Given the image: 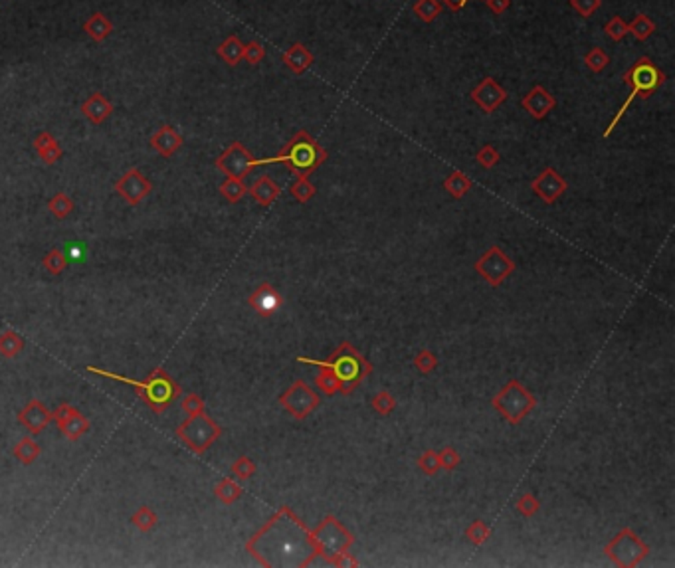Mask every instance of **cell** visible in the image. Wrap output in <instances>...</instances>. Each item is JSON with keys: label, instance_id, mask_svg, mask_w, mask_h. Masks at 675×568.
Here are the masks:
<instances>
[{"label": "cell", "instance_id": "cb8c5ba5", "mask_svg": "<svg viewBox=\"0 0 675 568\" xmlns=\"http://www.w3.org/2000/svg\"><path fill=\"white\" fill-rule=\"evenodd\" d=\"M48 420H50V414H48L38 402L30 404V406L22 412V422H24V424L28 426V430L34 432V434L42 432L44 426L48 424Z\"/></svg>", "mask_w": 675, "mask_h": 568}, {"label": "cell", "instance_id": "7dc6e473", "mask_svg": "<svg viewBox=\"0 0 675 568\" xmlns=\"http://www.w3.org/2000/svg\"><path fill=\"white\" fill-rule=\"evenodd\" d=\"M38 451L40 450H38V446H36V444H32L30 440H24L20 446L16 448V456H18V460H22L24 463H30L32 460H36Z\"/></svg>", "mask_w": 675, "mask_h": 568}, {"label": "cell", "instance_id": "83f0119b", "mask_svg": "<svg viewBox=\"0 0 675 568\" xmlns=\"http://www.w3.org/2000/svg\"><path fill=\"white\" fill-rule=\"evenodd\" d=\"M220 193L224 196L228 202H238L244 198V194L248 193V186L244 184L242 179H234V176H226V181L220 184Z\"/></svg>", "mask_w": 675, "mask_h": 568}, {"label": "cell", "instance_id": "ee69618b", "mask_svg": "<svg viewBox=\"0 0 675 568\" xmlns=\"http://www.w3.org/2000/svg\"><path fill=\"white\" fill-rule=\"evenodd\" d=\"M232 473L236 475L238 479H250V477L256 473V465H254V461L250 460V458H240V460H236V463L232 465Z\"/></svg>", "mask_w": 675, "mask_h": 568}, {"label": "cell", "instance_id": "4316f807", "mask_svg": "<svg viewBox=\"0 0 675 568\" xmlns=\"http://www.w3.org/2000/svg\"><path fill=\"white\" fill-rule=\"evenodd\" d=\"M290 193L300 204H307L311 198L317 194V188H315V184L309 181V176H297L295 183L291 184Z\"/></svg>", "mask_w": 675, "mask_h": 568}, {"label": "cell", "instance_id": "6da1fadb", "mask_svg": "<svg viewBox=\"0 0 675 568\" xmlns=\"http://www.w3.org/2000/svg\"><path fill=\"white\" fill-rule=\"evenodd\" d=\"M248 548L266 567H309L317 557L311 529L290 507H281Z\"/></svg>", "mask_w": 675, "mask_h": 568}, {"label": "cell", "instance_id": "ba28073f", "mask_svg": "<svg viewBox=\"0 0 675 568\" xmlns=\"http://www.w3.org/2000/svg\"><path fill=\"white\" fill-rule=\"evenodd\" d=\"M321 402V396L311 388L305 380H295L293 385L279 396V404L290 412L295 420H305L313 414Z\"/></svg>", "mask_w": 675, "mask_h": 568}, {"label": "cell", "instance_id": "484cf974", "mask_svg": "<svg viewBox=\"0 0 675 568\" xmlns=\"http://www.w3.org/2000/svg\"><path fill=\"white\" fill-rule=\"evenodd\" d=\"M628 32H632L636 40L645 42V40L655 32V22L652 20L648 14H638V16L628 24Z\"/></svg>", "mask_w": 675, "mask_h": 568}, {"label": "cell", "instance_id": "d6986e66", "mask_svg": "<svg viewBox=\"0 0 675 568\" xmlns=\"http://www.w3.org/2000/svg\"><path fill=\"white\" fill-rule=\"evenodd\" d=\"M82 113L86 115L94 125L103 123L105 119L113 113V105L103 93H91L86 101L82 103Z\"/></svg>", "mask_w": 675, "mask_h": 568}, {"label": "cell", "instance_id": "277c9868", "mask_svg": "<svg viewBox=\"0 0 675 568\" xmlns=\"http://www.w3.org/2000/svg\"><path fill=\"white\" fill-rule=\"evenodd\" d=\"M313 543L317 548V557L327 560L331 567H356L359 562L351 558L349 548L353 547V535L345 529V525L333 515H327L319 525L311 531Z\"/></svg>", "mask_w": 675, "mask_h": 568}, {"label": "cell", "instance_id": "ac0fdd59", "mask_svg": "<svg viewBox=\"0 0 675 568\" xmlns=\"http://www.w3.org/2000/svg\"><path fill=\"white\" fill-rule=\"evenodd\" d=\"M150 147L157 150L162 157H171L176 150L183 147V137L171 127V125H162L153 137H150Z\"/></svg>", "mask_w": 675, "mask_h": 568}, {"label": "cell", "instance_id": "7402d4cb", "mask_svg": "<svg viewBox=\"0 0 675 568\" xmlns=\"http://www.w3.org/2000/svg\"><path fill=\"white\" fill-rule=\"evenodd\" d=\"M84 30L94 42H103L109 34L113 32V22L109 20L103 12H96L84 22Z\"/></svg>", "mask_w": 675, "mask_h": 568}, {"label": "cell", "instance_id": "c3c4849f", "mask_svg": "<svg viewBox=\"0 0 675 568\" xmlns=\"http://www.w3.org/2000/svg\"><path fill=\"white\" fill-rule=\"evenodd\" d=\"M133 521L137 523V527H139V529H143V531H149L150 527L155 525L157 517H155V513H153L150 509H147V507H141L139 513L133 517Z\"/></svg>", "mask_w": 675, "mask_h": 568}, {"label": "cell", "instance_id": "f35d334b", "mask_svg": "<svg viewBox=\"0 0 675 568\" xmlns=\"http://www.w3.org/2000/svg\"><path fill=\"white\" fill-rule=\"evenodd\" d=\"M418 467L422 470V472L426 473V475H436V473L442 470L438 451H434V450L424 451V453L418 458Z\"/></svg>", "mask_w": 675, "mask_h": 568}, {"label": "cell", "instance_id": "2e32d148", "mask_svg": "<svg viewBox=\"0 0 675 568\" xmlns=\"http://www.w3.org/2000/svg\"><path fill=\"white\" fill-rule=\"evenodd\" d=\"M281 62H283V65L290 70L291 74L301 75V74H305L311 65H313V62H315V56L311 54L309 50H307L303 44L295 42V44H291L290 48L281 54Z\"/></svg>", "mask_w": 675, "mask_h": 568}, {"label": "cell", "instance_id": "9a60e30c", "mask_svg": "<svg viewBox=\"0 0 675 568\" xmlns=\"http://www.w3.org/2000/svg\"><path fill=\"white\" fill-rule=\"evenodd\" d=\"M521 105L533 119H545L553 109L557 108V99L543 86H535L521 99Z\"/></svg>", "mask_w": 675, "mask_h": 568}, {"label": "cell", "instance_id": "f5cc1de1", "mask_svg": "<svg viewBox=\"0 0 675 568\" xmlns=\"http://www.w3.org/2000/svg\"><path fill=\"white\" fill-rule=\"evenodd\" d=\"M65 259H72V262H82L84 259V246L79 244H70L65 247Z\"/></svg>", "mask_w": 675, "mask_h": 568}, {"label": "cell", "instance_id": "44dd1931", "mask_svg": "<svg viewBox=\"0 0 675 568\" xmlns=\"http://www.w3.org/2000/svg\"><path fill=\"white\" fill-rule=\"evenodd\" d=\"M216 54L220 60H224V64L228 65H238L244 60V42L238 38L236 34H230L224 42L216 48Z\"/></svg>", "mask_w": 675, "mask_h": 568}, {"label": "cell", "instance_id": "681fc988", "mask_svg": "<svg viewBox=\"0 0 675 568\" xmlns=\"http://www.w3.org/2000/svg\"><path fill=\"white\" fill-rule=\"evenodd\" d=\"M38 155L42 157V161L46 162V164H54V162L62 159V149H60V145H58V141H56L48 149H44L42 153H38Z\"/></svg>", "mask_w": 675, "mask_h": 568}, {"label": "cell", "instance_id": "7c38bea8", "mask_svg": "<svg viewBox=\"0 0 675 568\" xmlns=\"http://www.w3.org/2000/svg\"><path fill=\"white\" fill-rule=\"evenodd\" d=\"M531 188H533V193H535L543 202L555 204L562 194L567 193L568 184L555 169L548 167V169H545V171L541 172L535 181L531 183Z\"/></svg>", "mask_w": 675, "mask_h": 568}, {"label": "cell", "instance_id": "e0dca14e", "mask_svg": "<svg viewBox=\"0 0 675 568\" xmlns=\"http://www.w3.org/2000/svg\"><path fill=\"white\" fill-rule=\"evenodd\" d=\"M281 303H283L281 295H279L276 288L269 285V283H262V285L250 295V305H252L259 315H271V313L278 311L279 307H281Z\"/></svg>", "mask_w": 675, "mask_h": 568}, {"label": "cell", "instance_id": "e575fe53", "mask_svg": "<svg viewBox=\"0 0 675 568\" xmlns=\"http://www.w3.org/2000/svg\"><path fill=\"white\" fill-rule=\"evenodd\" d=\"M499 159H501V155H499V150L495 149L493 145H483L482 149L477 150V155H475L477 164H480L482 169H485V171L493 169V167L499 162Z\"/></svg>", "mask_w": 675, "mask_h": 568}, {"label": "cell", "instance_id": "52a82bcc", "mask_svg": "<svg viewBox=\"0 0 675 568\" xmlns=\"http://www.w3.org/2000/svg\"><path fill=\"white\" fill-rule=\"evenodd\" d=\"M604 553L616 567L634 568L650 555V547L634 533L630 527H624L620 533L606 545Z\"/></svg>", "mask_w": 675, "mask_h": 568}, {"label": "cell", "instance_id": "60d3db41", "mask_svg": "<svg viewBox=\"0 0 675 568\" xmlns=\"http://www.w3.org/2000/svg\"><path fill=\"white\" fill-rule=\"evenodd\" d=\"M266 58V48H264V44L257 42V40H252V42L244 44V60H246L250 65H257L262 60Z\"/></svg>", "mask_w": 675, "mask_h": 568}, {"label": "cell", "instance_id": "3957f363", "mask_svg": "<svg viewBox=\"0 0 675 568\" xmlns=\"http://www.w3.org/2000/svg\"><path fill=\"white\" fill-rule=\"evenodd\" d=\"M297 361L305 363V365L319 366V368H329L335 378L339 380V385H341L339 392H343V394H351L354 388L373 373V365L356 353V349L347 341L339 344V349L327 361H315V359H307V356H300Z\"/></svg>", "mask_w": 675, "mask_h": 568}, {"label": "cell", "instance_id": "ab89813d", "mask_svg": "<svg viewBox=\"0 0 675 568\" xmlns=\"http://www.w3.org/2000/svg\"><path fill=\"white\" fill-rule=\"evenodd\" d=\"M539 509H541L539 499H536L533 493H529V491L517 499V511L523 515V517H533V515L539 513Z\"/></svg>", "mask_w": 675, "mask_h": 568}, {"label": "cell", "instance_id": "74e56055", "mask_svg": "<svg viewBox=\"0 0 675 568\" xmlns=\"http://www.w3.org/2000/svg\"><path fill=\"white\" fill-rule=\"evenodd\" d=\"M465 536H468V541L473 543V545H483L489 536H491V529L485 525L483 521H475L472 525L468 527V531H465Z\"/></svg>", "mask_w": 675, "mask_h": 568}, {"label": "cell", "instance_id": "11a10c76", "mask_svg": "<svg viewBox=\"0 0 675 568\" xmlns=\"http://www.w3.org/2000/svg\"><path fill=\"white\" fill-rule=\"evenodd\" d=\"M444 6H448L451 12H460L465 4H468V0H439Z\"/></svg>", "mask_w": 675, "mask_h": 568}, {"label": "cell", "instance_id": "8fae6325", "mask_svg": "<svg viewBox=\"0 0 675 568\" xmlns=\"http://www.w3.org/2000/svg\"><path fill=\"white\" fill-rule=\"evenodd\" d=\"M470 97L477 103V108L489 115V113H495L497 108L507 101L509 93H507V89L499 86L493 77H483L482 82L473 87Z\"/></svg>", "mask_w": 675, "mask_h": 568}, {"label": "cell", "instance_id": "4fadbf2b", "mask_svg": "<svg viewBox=\"0 0 675 568\" xmlns=\"http://www.w3.org/2000/svg\"><path fill=\"white\" fill-rule=\"evenodd\" d=\"M184 430H191V434H188V432H181L184 436V440L188 441L191 448L198 451L208 448V446L218 438V434H220V428L216 426L214 422H210L206 416H198V414H196V418H193V422H188V424L184 426Z\"/></svg>", "mask_w": 675, "mask_h": 568}, {"label": "cell", "instance_id": "d6a6232c", "mask_svg": "<svg viewBox=\"0 0 675 568\" xmlns=\"http://www.w3.org/2000/svg\"><path fill=\"white\" fill-rule=\"evenodd\" d=\"M216 495H218L224 503H234L238 497L242 495V487L228 477V479H222L220 485L216 487Z\"/></svg>", "mask_w": 675, "mask_h": 568}, {"label": "cell", "instance_id": "f546056e", "mask_svg": "<svg viewBox=\"0 0 675 568\" xmlns=\"http://www.w3.org/2000/svg\"><path fill=\"white\" fill-rule=\"evenodd\" d=\"M582 60H584V64H586V67H589L592 74H600V72L606 70V65L610 64V56L606 54L602 48H592V50H589Z\"/></svg>", "mask_w": 675, "mask_h": 568}, {"label": "cell", "instance_id": "30bf717a", "mask_svg": "<svg viewBox=\"0 0 675 568\" xmlns=\"http://www.w3.org/2000/svg\"><path fill=\"white\" fill-rule=\"evenodd\" d=\"M216 167L224 172L226 176L244 179V176H248L250 172L256 169V159H254V155H252L240 141H234V143L216 159Z\"/></svg>", "mask_w": 675, "mask_h": 568}, {"label": "cell", "instance_id": "9c48e42d", "mask_svg": "<svg viewBox=\"0 0 675 568\" xmlns=\"http://www.w3.org/2000/svg\"><path fill=\"white\" fill-rule=\"evenodd\" d=\"M473 268H475V271H477L491 288H499L505 279L513 273L515 264L513 259L507 256L501 247L493 246L475 262Z\"/></svg>", "mask_w": 675, "mask_h": 568}, {"label": "cell", "instance_id": "d4e9b609", "mask_svg": "<svg viewBox=\"0 0 675 568\" xmlns=\"http://www.w3.org/2000/svg\"><path fill=\"white\" fill-rule=\"evenodd\" d=\"M442 8H444V6H442L439 0H416L414 6H412V12H414L424 24H430V22H434L439 14H442Z\"/></svg>", "mask_w": 675, "mask_h": 568}, {"label": "cell", "instance_id": "b9f144b4", "mask_svg": "<svg viewBox=\"0 0 675 568\" xmlns=\"http://www.w3.org/2000/svg\"><path fill=\"white\" fill-rule=\"evenodd\" d=\"M439 456V465H442V470H446V472H454L458 465H460L461 456L458 451L454 450L451 446H446V448H442L438 451Z\"/></svg>", "mask_w": 675, "mask_h": 568}, {"label": "cell", "instance_id": "ffe728a7", "mask_svg": "<svg viewBox=\"0 0 675 568\" xmlns=\"http://www.w3.org/2000/svg\"><path fill=\"white\" fill-rule=\"evenodd\" d=\"M279 193H281L279 184L274 183L268 174L259 176L256 183L252 184V188H250V194L254 196V200H256L257 204H262V206H269V204L276 202Z\"/></svg>", "mask_w": 675, "mask_h": 568}, {"label": "cell", "instance_id": "1f68e13d", "mask_svg": "<svg viewBox=\"0 0 675 568\" xmlns=\"http://www.w3.org/2000/svg\"><path fill=\"white\" fill-rule=\"evenodd\" d=\"M48 208H50V212L58 216V218H65V216L74 210V200H72L70 196H65L64 193H58L54 198L48 202Z\"/></svg>", "mask_w": 675, "mask_h": 568}, {"label": "cell", "instance_id": "816d5d0a", "mask_svg": "<svg viewBox=\"0 0 675 568\" xmlns=\"http://www.w3.org/2000/svg\"><path fill=\"white\" fill-rule=\"evenodd\" d=\"M52 143H56V139L50 135V133H40V135L34 139V149L38 150V153H42V150L48 149Z\"/></svg>", "mask_w": 675, "mask_h": 568}, {"label": "cell", "instance_id": "bcb514c9", "mask_svg": "<svg viewBox=\"0 0 675 568\" xmlns=\"http://www.w3.org/2000/svg\"><path fill=\"white\" fill-rule=\"evenodd\" d=\"M44 264H46L48 271H52V273H60V271L65 268V256L62 254V252L54 250V252H50V254L46 256Z\"/></svg>", "mask_w": 675, "mask_h": 568}, {"label": "cell", "instance_id": "d590c367", "mask_svg": "<svg viewBox=\"0 0 675 568\" xmlns=\"http://www.w3.org/2000/svg\"><path fill=\"white\" fill-rule=\"evenodd\" d=\"M371 406L375 408V412H378L380 416H388L390 412H394V408H397V400H394V396H392L390 392L380 390V392L373 398Z\"/></svg>", "mask_w": 675, "mask_h": 568}, {"label": "cell", "instance_id": "836d02e7", "mask_svg": "<svg viewBox=\"0 0 675 568\" xmlns=\"http://www.w3.org/2000/svg\"><path fill=\"white\" fill-rule=\"evenodd\" d=\"M604 34L610 38L612 42H620L628 34V24L622 20V16H612L610 20L604 24Z\"/></svg>", "mask_w": 675, "mask_h": 568}, {"label": "cell", "instance_id": "8992f818", "mask_svg": "<svg viewBox=\"0 0 675 568\" xmlns=\"http://www.w3.org/2000/svg\"><path fill=\"white\" fill-rule=\"evenodd\" d=\"M491 404L511 426H517L536 406V400L519 380H509L501 392L493 396Z\"/></svg>", "mask_w": 675, "mask_h": 568}, {"label": "cell", "instance_id": "f6af8a7d", "mask_svg": "<svg viewBox=\"0 0 675 568\" xmlns=\"http://www.w3.org/2000/svg\"><path fill=\"white\" fill-rule=\"evenodd\" d=\"M22 349V341L16 337V335H12V333H6L2 339H0V353L2 354H16Z\"/></svg>", "mask_w": 675, "mask_h": 568}, {"label": "cell", "instance_id": "db71d44e", "mask_svg": "<svg viewBox=\"0 0 675 568\" xmlns=\"http://www.w3.org/2000/svg\"><path fill=\"white\" fill-rule=\"evenodd\" d=\"M202 400H200V398L198 396H188L186 398V402H184V408H186V412H188V414H193V416H196V414H200V412H202Z\"/></svg>", "mask_w": 675, "mask_h": 568}, {"label": "cell", "instance_id": "f907efd6", "mask_svg": "<svg viewBox=\"0 0 675 568\" xmlns=\"http://www.w3.org/2000/svg\"><path fill=\"white\" fill-rule=\"evenodd\" d=\"M483 2H485V6H487L493 14H497V16H501V14L509 11V6H511V0H483Z\"/></svg>", "mask_w": 675, "mask_h": 568}, {"label": "cell", "instance_id": "7a4b0ae2", "mask_svg": "<svg viewBox=\"0 0 675 568\" xmlns=\"http://www.w3.org/2000/svg\"><path fill=\"white\" fill-rule=\"evenodd\" d=\"M329 153L323 149L317 143L315 137H311L305 129L297 131L290 143L285 145V149L271 159H256V167L259 164H274L281 162L290 169L295 176H309L311 172L317 171L323 162L327 161Z\"/></svg>", "mask_w": 675, "mask_h": 568}, {"label": "cell", "instance_id": "f1b7e54d", "mask_svg": "<svg viewBox=\"0 0 675 568\" xmlns=\"http://www.w3.org/2000/svg\"><path fill=\"white\" fill-rule=\"evenodd\" d=\"M62 424V430H64V434H68L72 440H75L79 434H84L87 430V422L75 410H68V414H65V420L60 422Z\"/></svg>", "mask_w": 675, "mask_h": 568}, {"label": "cell", "instance_id": "8d00e7d4", "mask_svg": "<svg viewBox=\"0 0 675 568\" xmlns=\"http://www.w3.org/2000/svg\"><path fill=\"white\" fill-rule=\"evenodd\" d=\"M414 366H416V370L422 373V375H430V373L438 366V359H436V354L432 353L430 349H422V351L414 356Z\"/></svg>", "mask_w": 675, "mask_h": 568}, {"label": "cell", "instance_id": "603a6c76", "mask_svg": "<svg viewBox=\"0 0 675 568\" xmlns=\"http://www.w3.org/2000/svg\"><path fill=\"white\" fill-rule=\"evenodd\" d=\"M473 183L463 174L461 171H454L450 172L448 176H446V181H444V188H446V193L450 194L451 198H456V200H460L463 198L465 194L472 191Z\"/></svg>", "mask_w": 675, "mask_h": 568}, {"label": "cell", "instance_id": "5bb4252c", "mask_svg": "<svg viewBox=\"0 0 675 568\" xmlns=\"http://www.w3.org/2000/svg\"><path fill=\"white\" fill-rule=\"evenodd\" d=\"M150 183L145 179V174H141L139 169H129L117 183H115V191H117L129 204H139L147 194L150 193Z\"/></svg>", "mask_w": 675, "mask_h": 568}, {"label": "cell", "instance_id": "4dcf8cb0", "mask_svg": "<svg viewBox=\"0 0 675 568\" xmlns=\"http://www.w3.org/2000/svg\"><path fill=\"white\" fill-rule=\"evenodd\" d=\"M315 385L317 388L321 390L323 394H327V396H333V394H337L339 390H341V385H339V380L335 378L329 368H321L319 370V375L315 376Z\"/></svg>", "mask_w": 675, "mask_h": 568}, {"label": "cell", "instance_id": "5b68a950", "mask_svg": "<svg viewBox=\"0 0 675 568\" xmlns=\"http://www.w3.org/2000/svg\"><path fill=\"white\" fill-rule=\"evenodd\" d=\"M665 79H667V75L657 67V65L650 60V58H640L636 64L624 74V84L626 86L632 87V91H630V96L628 99L622 103V108L616 111V115L612 117V121L608 123V127L604 131V137L608 139L612 135V131L618 127V123H620V119L624 117V113L628 111V108L634 103V99L636 97H642V99H650V97L654 96L655 91L660 89V87L664 86Z\"/></svg>", "mask_w": 675, "mask_h": 568}, {"label": "cell", "instance_id": "7bdbcfd3", "mask_svg": "<svg viewBox=\"0 0 675 568\" xmlns=\"http://www.w3.org/2000/svg\"><path fill=\"white\" fill-rule=\"evenodd\" d=\"M568 2L572 11L580 14L582 18H590L602 6V0H568Z\"/></svg>", "mask_w": 675, "mask_h": 568}]
</instances>
